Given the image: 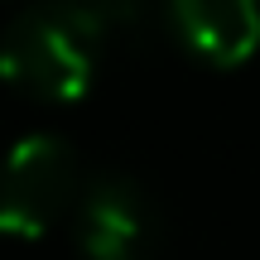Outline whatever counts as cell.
<instances>
[{
  "instance_id": "1",
  "label": "cell",
  "mask_w": 260,
  "mask_h": 260,
  "mask_svg": "<svg viewBox=\"0 0 260 260\" xmlns=\"http://www.w3.org/2000/svg\"><path fill=\"white\" fill-rule=\"evenodd\" d=\"M102 63L106 58L73 0H39L0 29V82L29 102H82Z\"/></svg>"
},
{
  "instance_id": "3",
  "label": "cell",
  "mask_w": 260,
  "mask_h": 260,
  "mask_svg": "<svg viewBox=\"0 0 260 260\" xmlns=\"http://www.w3.org/2000/svg\"><path fill=\"white\" fill-rule=\"evenodd\" d=\"M68 222L82 260H145L164 236L159 203L130 174H92Z\"/></svg>"
},
{
  "instance_id": "4",
  "label": "cell",
  "mask_w": 260,
  "mask_h": 260,
  "mask_svg": "<svg viewBox=\"0 0 260 260\" xmlns=\"http://www.w3.org/2000/svg\"><path fill=\"white\" fill-rule=\"evenodd\" d=\"M164 19L207 68H241L260 48V0H164Z\"/></svg>"
},
{
  "instance_id": "5",
  "label": "cell",
  "mask_w": 260,
  "mask_h": 260,
  "mask_svg": "<svg viewBox=\"0 0 260 260\" xmlns=\"http://www.w3.org/2000/svg\"><path fill=\"white\" fill-rule=\"evenodd\" d=\"M73 10L92 29L102 58L140 53L154 39V24L164 19V0H73Z\"/></svg>"
},
{
  "instance_id": "2",
  "label": "cell",
  "mask_w": 260,
  "mask_h": 260,
  "mask_svg": "<svg viewBox=\"0 0 260 260\" xmlns=\"http://www.w3.org/2000/svg\"><path fill=\"white\" fill-rule=\"evenodd\" d=\"M82 159L63 135H34L15 140L0 154V236L39 241L58 222H68L82 198Z\"/></svg>"
}]
</instances>
